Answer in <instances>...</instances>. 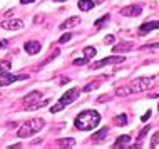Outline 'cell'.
Here are the masks:
<instances>
[{
    "label": "cell",
    "mask_w": 159,
    "mask_h": 149,
    "mask_svg": "<svg viewBox=\"0 0 159 149\" xmlns=\"http://www.w3.org/2000/svg\"><path fill=\"white\" fill-rule=\"evenodd\" d=\"M39 99H42V92H39V91H34L30 92V94H27L24 97V102L25 104H35V102H39Z\"/></svg>",
    "instance_id": "8fae6325"
},
{
    "label": "cell",
    "mask_w": 159,
    "mask_h": 149,
    "mask_svg": "<svg viewBox=\"0 0 159 149\" xmlns=\"http://www.w3.org/2000/svg\"><path fill=\"white\" fill-rule=\"evenodd\" d=\"M101 87V80H94V82H91V84H87L82 91L84 92H91V91H96V89H99Z\"/></svg>",
    "instance_id": "ffe728a7"
},
{
    "label": "cell",
    "mask_w": 159,
    "mask_h": 149,
    "mask_svg": "<svg viewBox=\"0 0 159 149\" xmlns=\"http://www.w3.org/2000/svg\"><path fill=\"white\" fill-rule=\"evenodd\" d=\"M129 94H131V89H129L127 86L126 87H119L117 92H116V96H119V97L121 96H129Z\"/></svg>",
    "instance_id": "7402d4cb"
},
{
    "label": "cell",
    "mask_w": 159,
    "mask_h": 149,
    "mask_svg": "<svg viewBox=\"0 0 159 149\" xmlns=\"http://www.w3.org/2000/svg\"><path fill=\"white\" fill-rule=\"evenodd\" d=\"M104 42H106V44H114V35H107Z\"/></svg>",
    "instance_id": "f546056e"
},
{
    "label": "cell",
    "mask_w": 159,
    "mask_h": 149,
    "mask_svg": "<svg viewBox=\"0 0 159 149\" xmlns=\"http://www.w3.org/2000/svg\"><path fill=\"white\" fill-rule=\"evenodd\" d=\"M121 14L124 17H137L143 14V7L141 5H127L121 8Z\"/></svg>",
    "instance_id": "52a82bcc"
},
{
    "label": "cell",
    "mask_w": 159,
    "mask_h": 149,
    "mask_svg": "<svg viewBox=\"0 0 159 149\" xmlns=\"http://www.w3.org/2000/svg\"><path fill=\"white\" fill-rule=\"evenodd\" d=\"M29 79V75H14V74H8V72H2L0 74V86H10L14 82H20V80Z\"/></svg>",
    "instance_id": "5b68a950"
},
{
    "label": "cell",
    "mask_w": 159,
    "mask_h": 149,
    "mask_svg": "<svg viewBox=\"0 0 159 149\" xmlns=\"http://www.w3.org/2000/svg\"><path fill=\"white\" fill-rule=\"evenodd\" d=\"M157 146H159V131L154 133L152 139H151V147H157Z\"/></svg>",
    "instance_id": "cb8c5ba5"
},
{
    "label": "cell",
    "mask_w": 159,
    "mask_h": 149,
    "mask_svg": "<svg viewBox=\"0 0 159 149\" xmlns=\"http://www.w3.org/2000/svg\"><path fill=\"white\" fill-rule=\"evenodd\" d=\"M107 134H109V129H107V127H104V129L97 131V133L92 136V139H94L96 142H101V141H104V139H106V136H107Z\"/></svg>",
    "instance_id": "2e32d148"
},
{
    "label": "cell",
    "mask_w": 159,
    "mask_h": 149,
    "mask_svg": "<svg viewBox=\"0 0 159 149\" xmlns=\"http://www.w3.org/2000/svg\"><path fill=\"white\" fill-rule=\"evenodd\" d=\"M35 2V0H20V3H22V5H25V3H34Z\"/></svg>",
    "instance_id": "1f68e13d"
},
{
    "label": "cell",
    "mask_w": 159,
    "mask_h": 149,
    "mask_svg": "<svg viewBox=\"0 0 159 149\" xmlns=\"http://www.w3.org/2000/svg\"><path fill=\"white\" fill-rule=\"evenodd\" d=\"M149 117H151V111H148V112H146V114H144V116H143V117H141V121H143V122H146V121H148V119H149Z\"/></svg>",
    "instance_id": "f1b7e54d"
},
{
    "label": "cell",
    "mask_w": 159,
    "mask_h": 149,
    "mask_svg": "<svg viewBox=\"0 0 159 149\" xmlns=\"http://www.w3.org/2000/svg\"><path fill=\"white\" fill-rule=\"evenodd\" d=\"M57 146L59 147H74L75 141L72 138H64V139H59V141H57Z\"/></svg>",
    "instance_id": "9a60e30c"
},
{
    "label": "cell",
    "mask_w": 159,
    "mask_h": 149,
    "mask_svg": "<svg viewBox=\"0 0 159 149\" xmlns=\"http://www.w3.org/2000/svg\"><path fill=\"white\" fill-rule=\"evenodd\" d=\"M87 62H89L87 59L80 57V59H75V61H74V65H84V64H87Z\"/></svg>",
    "instance_id": "484cf974"
},
{
    "label": "cell",
    "mask_w": 159,
    "mask_h": 149,
    "mask_svg": "<svg viewBox=\"0 0 159 149\" xmlns=\"http://www.w3.org/2000/svg\"><path fill=\"white\" fill-rule=\"evenodd\" d=\"M79 89H70V91H67V92H64L62 94V97L59 99V102L55 106H52L50 107V112L52 114H55V112H61V111L66 107V106H69V104H72L77 97H79Z\"/></svg>",
    "instance_id": "3957f363"
},
{
    "label": "cell",
    "mask_w": 159,
    "mask_h": 149,
    "mask_svg": "<svg viewBox=\"0 0 159 149\" xmlns=\"http://www.w3.org/2000/svg\"><path fill=\"white\" fill-rule=\"evenodd\" d=\"M79 24H80V17H70L69 20L62 22L59 27H61L62 30H66V29H72V27H75V25H79Z\"/></svg>",
    "instance_id": "7c38bea8"
},
{
    "label": "cell",
    "mask_w": 159,
    "mask_h": 149,
    "mask_svg": "<svg viewBox=\"0 0 159 149\" xmlns=\"http://www.w3.org/2000/svg\"><path fill=\"white\" fill-rule=\"evenodd\" d=\"M129 141H131V136H119L117 139H116V142H114V149H117V147H122V144H127Z\"/></svg>",
    "instance_id": "e0dca14e"
},
{
    "label": "cell",
    "mask_w": 159,
    "mask_h": 149,
    "mask_svg": "<svg viewBox=\"0 0 159 149\" xmlns=\"http://www.w3.org/2000/svg\"><path fill=\"white\" fill-rule=\"evenodd\" d=\"M149 129H151V127H149V126H148V127H144V129H143V131H141V134H139V141H141V139H143V138H146V134H148V133H149Z\"/></svg>",
    "instance_id": "83f0119b"
},
{
    "label": "cell",
    "mask_w": 159,
    "mask_h": 149,
    "mask_svg": "<svg viewBox=\"0 0 159 149\" xmlns=\"http://www.w3.org/2000/svg\"><path fill=\"white\" fill-rule=\"evenodd\" d=\"M7 45H8V42H7V40H0V49L7 47Z\"/></svg>",
    "instance_id": "4dcf8cb0"
},
{
    "label": "cell",
    "mask_w": 159,
    "mask_h": 149,
    "mask_svg": "<svg viewBox=\"0 0 159 149\" xmlns=\"http://www.w3.org/2000/svg\"><path fill=\"white\" fill-rule=\"evenodd\" d=\"M70 39H72V34H70V32H69V34H64L61 39H59V44H67Z\"/></svg>",
    "instance_id": "d4e9b609"
},
{
    "label": "cell",
    "mask_w": 159,
    "mask_h": 149,
    "mask_svg": "<svg viewBox=\"0 0 159 149\" xmlns=\"http://www.w3.org/2000/svg\"><path fill=\"white\" fill-rule=\"evenodd\" d=\"M107 99H111L109 96H104V97H99V102H104V101H107Z\"/></svg>",
    "instance_id": "d6a6232c"
},
{
    "label": "cell",
    "mask_w": 159,
    "mask_h": 149,
    "mask_svg": "<svg viewBox=\"0 0 159 149\" xmlns=\"http://www.w3.org/2000/svg\"><path fill=\"white\" fill-rule=\"evenodd\" d=\"M126 61L124 55H112V57H106L102 61H97L94 65H91L92 69H101V67H106V65H111V64H121Z\"/></svg>",
    "instance_id": "8992f818"
},
{
    "label": "cell",
    "mask_w": 159,
    "mask_h": 149,
    "mask_svg": "<svg viewBox=\"0 0 159 149\" xmlns=\"http://www.w3.org/2000/svg\"><path fill=\"white\" fill-rule=\"evenodd\" d=\"M10 67H12V65H10V62H8V61H7V62H2V64H0V69H3V72H7L8 69H10Z\"/></svg>",
    "instance_id": "4316f807"
},
{
    "label": "cell",
    "mask_w": 159,
    "mask_h": 149,
    "mask_svg": "<svg viewBox=\"0 0 159 149\" xmlns=\"http://www.w3.org/2000/svg\"><path fill=\"white\" fill-rule=\"evenodd\" d=\"M114 124L116 126H126L127 124V116H126V114H119V116H116Z\"/></svg>",
    "instance_id": "d6986e66"
},
{
    "label": "cell",
    "mask_w": 159,
    "mask_h": 149,
    "mask_svg": "<svg viewBox=\"0 0 159 149\" xmlns=\"http://www.w3.org/2000/svg\"><path fill=\"white\" fill-rule=\"evenodd\" d=\"M44 126H45V121H44L42 117L29 119L25 124H22V126L19 127V131H17V136H19L20 139H25V138H29V136L39 133V131H40Z\"/></svg>",
    "instance_id": "7a4b0ae2"
},
{
    "label": "cell",
    "mask_w": 159,
    "mask_h": 149,
    "mask_svg": "<svg viewBox=\"0 0 159 149\" xmlns=\"http://www.w3.org/2000/svg\"><path fill=\"white\" fill-rule=\"evenodd\" d=\"M24 49L27 50L30 55H35V54L40 52V42L39 40H29V42H25Z\"/></svg>",
    "instance_id": "9c48e42d"
},
{
    "label": "cell",
    "mask_w": 159,
    "mask_h": 149,
    "mask_svg": "<svg viewBox=\"0 0 159 149\" xmlns=\"http://www.w3.org/2000/svg\"><path fill=\"white\" fill-rule=\"evenodd\" d=\"M109 20V14H106L104 17H101V19H97L96 22H94V25H96L97 29H101V27H104V24Z\"/></svg>",
    "instance_id": "44dd1931"
},
{
    "label": "cell",
    "mask_w": 159,
    "mask_h": 149,
    "mask_svg": "<svg viewBox=\"0 0 159 149\" xmlns=\"http://www.w3.org/2000/svg\"><path fill=\"white\" fill-rule=\"evenodd\" d=\"M99 122H101V114L94 109L84 111L74 119V126L79 131H92L99 126Z\"/></svg>",
    "instance_id": "6da1fadb"
},
{
    "label": "cell",
    "mask_w": 159,
    "mask_h": 149,
    "mask_svg": "<svg viewBox=\"0 0 159 149\" xmlns=\"http://www.w3.org/2000/svg\"><path fill=\"white\" fill-rule=\"evenodd\" d=\"M132 47H134V44L132 42H122V44H117L112 47V52H127V50H131Z\"/></svg>",
    "instance_id": "4fadbf2b"
},
{
    "label": "cell",
    "mask_w": 159,
    "mask_h": 149,
    "mask_svg": "<svg viewBox=\"0 0 159 149\" xmlns=\"http://www.w3.org/2000/svg\"><path fill=\"white\" fill-rule=\"evenodd\" d=\"M22 27H24V22L19 19H12V20L2 22V29H5V30H20Z\"/></svg>",
    "instance_id": "ba28073f"
},
{
    "label": "cell",
    "mask_w": 159,
    "mask_h": 149,
    "mask_svg": "<svg viewBox=\"0 0 159 149\" xmlns=\"http://www.w3.org/2000/svg\"><path fill=\"white\" fill-rule=\"evenodd\" d=\"M154 84L152 79H148V77H139V79H134L131 84H129V89H131V94L132 92H143V91H148Z\"/></svg>",
    "instance_id": "277c9868"
},
{
    "label": "cell",
    "mask_w": 159,
    "mask_h": 149,
    "mask_svg": "<svg viewBox=\"0 0 159 149\" xmlns=\"http://www.w3.org/2000/svg\"><path fill=\"white\" fill-rule=\"evenodd\" d=\"M152 30H159V20H156V22H144L139 27V34H143V35Z\"/></svg>",
    "instance_id": "30bf717a"
},
{
    "label": "cell",
    "mask_w": 159,
    "mask_h": 149,
    "mask_svg": "<svg viewBox=\"0 0 159 149\" xmlns=\"http://www.w3.org/2000/svg\"><path fill=\"white\" fill-rule=\"evenodd\" d=\"M77 5H79V8H80L82 12H89L91 8H94L96 2H94V0H80V2L77 3Z\"/></svg>",
    "instance_id": "5bb4252c"
},
{
    "label": "cell",
    "mask_w": 159,
    "mask_h": 149,
    "mask_svg": "<svg viewBox=\"0 0 159 149\" xmlns=\"http://www.w3.org/2000/svg\"><path fill=\"white\" fill-rule=\"evenodd\" d=\"M156 49H159V42L157 44H146L141 47V50H156Z\"/></svg>",
    "instance_id": "603a6c76"
},
{
    "label": "cell",
    "mask_w": 159,
    "mask_h": 149,
    "mask_svg": "<svg viewBox=\"0 0 159 149\" xmlns=\"http://www.w3.org/2000/svg\"><path fill=\"white\" fill-rule=\"evenodd\" d=\"M54 2H66V0H54Z\"/></svg>",
    "instance_id": "836d02e7"
},
{
    "label": "cell",
    "mask_w": 159,
    "mask_h": 149,
    "mask_svg": "<svg viewBox=\"0 0 159 149\" xmlns=\"http://www.w3.org/2000/svg\"><path fill=\"white\" fill-rule=\"evenodd\" d=\"M96 54H97V50H96V47H85L84 49V59H87V61H91L92 57H96Z\"/></svg>",
    "instance_id": "ac0fdd59"
}]
</instances>
